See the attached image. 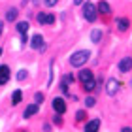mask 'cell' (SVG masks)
<instances>
[{
	"label": "cell",
	"instance_id": "1",
	"mask_svg": "<svg viewBox=\"0 0 132 132\" xmlns=\"http://www.w3.org/2000/svg\"><path fill=\"white\" fill-rule=\"evenodd\" d=\"M87 59H89V51H76L74 55L70 57V64L76 66V68H79V66H83L87 62Z\"/></svg>",
	"mask_w": 132,
	"mask_h": 132
},
{
	"label": "cell",
	"instance_id": "2",
	"mask_svg": "<svg viewBox=\"0 0 132 132\" xmlns=\"http://www.w3.org/2000/svg\"><path fill=\"white\" fill-rule=\"evenodd\" d=\"M83 17H85L89 23H93L96 19V6L91 4V2H85L83 4Z\"/></svg>",
	"mask_w": 132,
	"mask_h": 132
},
{
	"label": "cell",
	"instance_id": "3",
	"mask_svg": "<svg viewBox=\"0 0 132 132\" xmlns=\"http://www.w3.org/2000/svg\"><path fill=\"white\" fill-rule=\"evenodd\" d=\"M32 49H38V51H45V44H44V38L42 34H34L32 36V42H30Z\"/></svg>",
	"mask_w": 132,
	"mask_h": 132
},
{
	"label": "cell",
	"instance_id": "4",
	"mask_svg": "<svg viewBox=\"0 0 132 132\" xmlns=\"http://www.w3.org/2000/svg\"><path fill=\"white\" fill-rule=\"evenodd\" d=\"M53 110H55L57 113H64V111H66L64 100H62V98H55V100H53Z\"/></svg>",
	"mask_w": 132,
	"mask_h": 132
},
{
	"label": "cell",
	"instance_id": "5",
	"mask_svg": "<svg viewBox=\"0 0 132 132\" xmlns=\"http://www.w3.org/2000/svg\"><path fill=\"white\" fill-rule=\"evenodd\" d=\"M106 91H108V94H111V96H113V94L119 91V81H117V79H110V81H108Z\"/></svg>",
	"mask_w": 132,
	"mask_h": 132
},
{
	"label": "cell",
	"instance_id": "6",
	"mask_svg": "<svg viewBox=\"0 0 132 132\" xmlns=\"http://www.w3.org/2000/svg\"><path fill=\"white\" fill-rule=\"evenodd\" d=\"M38 21L44 23V25H53V23H55V17L53 15H45V13H38Z\"/></svg>",
	"mask_w": 132,
	"mask_h": 132
},
{
	"label": "cell",
	"instance_id": "7",
	"mask_svg": "<svg viewBox=\"0 0 132 132\" xmlns=\"http://www.w3.org/2000/svg\"><path fill=\"white\" fill-rule=\"evenodd\" d=\"M10 77V68L8 66H0V85H4Z\"/></svg>",
	"mask_w": 132,
	"mask_h": 132
},
{
	"label": "cell",
	"instance_id": "8",
	"mask_svg": "<svg viewBox=\"0 0 132 132\" xmlns=\"http://www.w3.org/2000/svg\"><path fill=\"white\" fill-rule=\"evenodd\" d=\"M130 64H132V59H130V57L123 59L121 64H119V70H121V72H128V70H130Z\"/></svg>",
	"mask_w": 132,
	"mask_h": 132
},
{
	"label": "cell",
	"instance_id": "9",
	"mask_svg": "<svg viewBox=\"0 0 132 132\" xmlns=\"http://www.w3.org/2000/svg\"><path fill=\"white\" fill-rule=\"evenodd\" d=\"M89 79H93V72H91V70H81V72H79V81L85 83V81H89Z\"/></svg>",
	"mask_w": 132,
	"mask_h": 132
},
{
	"label": "cell",
	"instance_id": "10",
	"mask_svg": "<svg viewBox=\"0 0 132 132\" xmlns=\"http://www.w3.org/2000/svg\"><path fill=\"white\" fill-rule=\"evenodd\" d=\"M98 128H100V121H98V119L91 121V123H89L87 127H85V130H87V132H93V130H98Z\"/></svg>",
	"mask_w": 132,
	"mask_h": 132
},
{
	"label": "cell",
	"instance_id": "11",
	"mask_svg": "<svg viewBox=\"0 0 132 132\" xmlns=\"http://www.w3.org/2000/svg\"><path fill=\"white\" fill-rule=\"evenodd\" d=\"M83 87H85V91H87V93H91V91H94V87H96V79H94V77H93V79H89V81H85V83H83Z\"/></svg>",
	"mask_w": 132,
	"mask_h": 132
},
{
	"label": "cell",
	"instance_id": "12",
	"mask_svg": "<svg viewBox=\"0 0 132 132\" xmlns=\"http://www.w3.org/2000/svg\"><path fill=\"white\" fill-rule=\"evenodd\" d=\"M36 111H38V106H36V104H30V106L27 108V111H25V117H32Z\"/></svg>",
	"mask_w": 132,
	"mask_h": 132
},
{
	"label": "cell",
	"instance_id": "13",
	"mask_svg": "<svg viewBox=\"0 0 132 132\" xmlns=\"http://www.w3.org/2000/svg\"><path fill=\"white\" fill-rule=\"evenodd\" d=\"M15 17H17V10L15 8H10L8 13H6V19H8V21H15Z\"/></svg>",
	"mask_w": 132,
	"mask_h": 132
},
{
	"label": "cell",
	"instance_id": "14",
	"mask_svg": "<svg viewBox=\"0 0 132 132\" xmlns=\"http://www.w3.org/2000/svg\"><path fill=\"white\" fill-rule=\"evenodd\" d=\"M98 11H100V13H110V6H108V2H98Z\"/></svg>",
	"mask_w": 132,
	"mask_h": 132
},
{
	"label": "cell",
	"instance_id": "15",
	"mask_svg": "<svg viewBox=\"0 0 132 132\" xmlns=\"http://www.w3.org/2000/svg\"><path fill=\"white\" fill-rule=\"evenodd\" d=\"M17 30H19L21 34H23V32H27V30H28V23H27V21H21L19 25H17Z\"/></svg>",
	"mask_w": 132,
	"mask_h": 132
},
{
	"label": "cell",
	"instance_id": "16",
	"mask_svg": "<svg viewBox=\"0 0 132 132\" xmlns=\"http://www.w3.org/2000/svg\"><path fill=\"white\" fill-rule=\"evenodd\" d=\"M119 28H121V30H127L128 28V19H123L121 17V19H119Z\"/></svg>",
	"mask_w": 132,
	"mask_h": 132
},
{
	"label": "cell",
	"instance_id": "17",
	"mask_svg": "<svg viewBox=\"0 0 132 132\" xmlns=\"http://www.w3.org/2000/svg\"><path fill=\"white\" fill-rule=\"evenodd\" d=\"M91 34H93V36H91L93 42H100V38H102V32H100V30H93Z\"/></svg>",
	"mask_w": 132,
	"mask_h": 132
},
{
	"label": "cell",
	"instance_id": "18",
	"mask_svg": "<svg viewBox=\"0 0 132 132\" xmlns=\"http://www.w3.org/2000/svg\"><path fill=\"white\" fill-rule=\"evenodd\" d=\"M21 102V91H15L13 93V104H19Z\"/></svg>",
	"mask_w": 132,
	"mask_h": 132
},
{
	"label": "cell",
	"instance_id": "19",
	"mask_svg": "<svg viewBox=\"0 0 132 132\" xmlns=\"http://www.w3.org/2000/svg\"><path fill=\"white\" fill-rule=\"evenodd\" d=\"M34 100H36V104H42V102H44V94H42V93H36V94H34Z\"/></svg>",
	"mask_w": 132,
	"mask_h": 132
},
{
	"label": "cell",
	"instance_id": "20",
	"mask_svg": "<svg viewBox=\"0 0 132 132\" xmlns=\"http://www.w3.org/2000/svg\"><path fill=\"white\" fill-rule=\"evenodd\" d=\"M27 76H28L27 72H25V70H21L19 74H17V79H19V81H23V79H27Z\"/></svg>",
	"mask_w": 132,
	"mask_h": 132
},
{
	"label": "cell",
	"instance_id": "21",
	"mask_svg": "<svg viewBox=\"0 0 132 132\" xmlns=\"http://www.w3.org/2000/svg\"><path fill=\"white\" fill-rule=\"evenodd\" d=\"M44 2H45V6H49V8H53V6H55V4L59 2V0H44Z\"/></svg>",
	"mask_w": 132,
	"mask_h": 132
},
{
	"label": "cell",
	"instance_id": "22",
	"mask_svg": "<svg viewBox=\"0 0 132 132\" xmlns=\"http://www.w3.org/2000/svg\"><path fill=\"white\" fill-rule=\"evenodd\" d=\"M76 119H77V121H81V119H85V111H77Z\"/></svg>",
	"mask_w": 132,
	"mask_h": 132
},
{
	"label": "cell",
	"instance_id": "23",
	"mask_svg": "<svg viewBox=\"0 0 132 132\" xmlns=\"http://www.w3.org/2000/svg\"><path fill=\"white\" fill-rule=\"evenodd\" d=\"M85 104H87L89 108H91V106H94V98H91V96H89V98L85 100Z\"/></svg>",
	"mask_w": 132,
	"mask_h": 132
},
{
	"label": "cell",
	"instance_id": "24",
	"mask_svg": "<svg viewBox=\"0 0 132 132\" xmlns=\"http://www.w3.org/2000/svg\"><path fill=\"white\" fill-rule=\"evenodd\" d=\"M64 81H66V83H72V81H74V77H72V76L68 74V76H66V77H64Z\"/></svg>",
	"mask_w": 132,
	"mask_h": 132
},
{
	"label": "cell",
	"instance_id": "25",
	"mask_svg": "<svg viewBox=\"0 0 132 132\" xmlns=\"http://www.w3.org/2000/svg\"><path fill=\"white\" fill-rule=\"evenodd\" d=\"M2 28H4V25H2V23H0V34H2Z\"/></svg>",
	"mask_w": 132,
	"mask_h": 132
},
{
	"label": "cell",
	"instance_id": "26",
	"mask_svg": "<svg viewBox=\"0 0 132 132\" xmlns=\"http://www.w3.org/2000/svg\"><path fill=\"white\" fill-rule=\"evenodd\" d=\"M74 2H76V4H81V2H83V0H74Z\"/></svg>",
	"mask_w": 132,
	"mask_h": 132
}]
</instances>
